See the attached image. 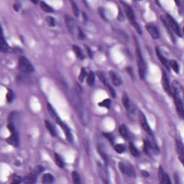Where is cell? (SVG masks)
<instances>
[{
    "instance_id": "obj_1",
    "label": "cell",
    "mask_w": 184,
    "mask_h": 184,
    "mask_svg": "<svg viewBox=\"0 0 184 184\" xmlns=\"http://www.w3.org/2000/svg\"><path fill=\"white\" fill-rule=\"evenodd\" d=\"M136 58H137V67H138V72L139 76L141 79H143L145 78V64L144 60H143V56H142L141 50H140V47L138 45L136 46Z\"/></svg>"
},
{
    "instance_id": "obj_2",
    "label": "cell",
    "mask_w": 184,
    "mask_h": 184,
    "mask_svg": "<svg viewBox=\"0 0 184 184\" xmlns=\"http://www.w3.org/2000/svg\"><path fill=\"white\" fill-rule=\"evenodd\" d=\"M73 102H74V105H75L77 111L79 113L80 116H81V119H82V122L85 124L86 122H87V115L86 114L85 107L84 106V104H82L81 101L80 100L79 96L77 94H74L72 96Z\"/></svg>"
},
{
    "instance_id": "obj_3",
    "label": "cell",
    "mask_w": 184,
    "mask_h": 184,
    "mask_svg": "<svg viewBox=\"0 0 184 184\" xmlns=\"http://www.w3.org/2000/svg\"><path fill=\"white\" fill-rule=\"evenodd\" d=\"M18 69L22 73H32L34 71V67L27 58L21 56L18 61Z\"/></svg>"
},
{
    "instance_id": "obj_4",
    "label": "cell",
    "mask_w": 184,
    "mask_h": 184,
    "mask_svg": "<svg viewBox=\"0 0 184 184\" xmlns=\"http://www.w3.org/2000/svg\"><path fill=\"white\" fill-rule=\"evenodd\" d=\"M119 170L123 174L128 175L130 177L135 176V171L132 165L130 163H126L124 162H119L118 164Z\"/></svg>"
},
{
    "instance_id": "obj_5",
    "label": "cell",
    "mask_w": 184,
    "mask_h": 184,
    "mask_svg": "<svg viewBox=\"0 0 184 184\" xmlns=\"http://www.w3.org/2000/svg\"><path fill=\"white\" fill-rule=\"evenodd\" d=\"M165 19H166L167 22H168V26L171 28V29H172L173 31L178 36H179V37H182L181 28H180L179 25H178V24L177 23L176 21L174 19V18H173L170 15H166V17H165Z\"/></svg>"
},
{
    "instance_id": "obj_6",
    "label": "cell",
    "mask_w": 184,
    "mask_h": 184,
    "mask_svg": "<svg viewBox=\"0 0 184 184\" xmlns=\"http://www.w3.org/2000/svg\"><path fill=\"white\" fill-rule=\"evenodd\" d=\"M172 96L173 97L178 115L181 119H183V104L182 99L180 97V96L175 94H173Z\"/></svg>"
},
{
    "instance_id": "obj_7",
    "label": "cell",
    "mask_w": 184,
    "mask_h": 184,
    "mask_svg": "<svg viewBox=\"0 0 184 184\" xmlns=\"http://www.w3.org/2000/svg\"><path fill=\"white\" fill-rule=\"evenodd\" d=\"M139 119H140V124H141L142 127H143V130L147 133V134H152L153 132H152V130L150 129V126L148 124V122H147V119H146L145 116L144 114L142 112H139Z\"/></svg>"
},
{
    "instance_id": "obj_8",
    "label": "cell",
    "mask_w": 184,
    "mask_h": 184,
    "mask_svg": "<svg viewBox=\"0 0 184 184\" xmlns=\"http://www.w3.org/2000/svg\"><path fill=\"white\" fill-rule=\"evenodd\" d=\"M65 21H66V24L67 27H68L70 33L73 35H74V33H76L77 27L74 19H73L70 15H66L65 16Z\"/></svg>"
},
{
    "instance_id": "obj_9",
    "label": "cell",
    "mask_w": 184,
    "mask_h": 184,
    "mask_svg": "<svg viewBox=\"0 0 184 184\" xmlns=\"http://www.w3.org/2000/svg\"><path fill=\"white\" fill-rule=\"evenodd\" d=\"M56 123H57L58 124H59L60 128L62 129L63 131L64 132V134H65L66 137V140H68L69 143H71V142L73 141V135L72 134H71V130H70V129L68 128V126H67L64 122H63L61 119L58 121Z\"/></svg>"
},
{
    "instance_id": "obj_10",
    "label": "cell",
    "mask_w": 184,
    "mask_h": 184,
    "mask_svg": "<svg viewBox=\"0 0 184 184\" xmlns=\"http://www.w3.org/2000/svg\"><path fill=\"white\" fill-rule=\"evenodd\" d=\"M162 84H163V86L164 90L168 94L169 96H172L173 94V91H172V88H171V86H170V83H169V80H168V76H167L166 74L164 71H163V76H162Z\"/></svg>"
},
{
    "instance_id": "obj_11",
    "label": "cell",
    "mask_w": 184,
    "mask_h": 184,
    "mask_svg": "<svg viewBox=\"0 0 184 184\" xmlns=\"http://www.w3.org/2000/svg\"><path fill=\"white\" fill-rule=\"evenodd\" d=\"M122 3L123 4V6H124V12H125V15L127 16V17L128 18V19L130 20V22H131L132 25H133L134 23H135V18H134V12H133L132 9L131 8V7L130 5H127L124 2H122Z\"/></svg>"
},
{
    "instance_id": "obj_12",
    "label": "cell",
    "mask_w": 184,
    "mask_h": 184,
    "mask_svg": "<svg viewBox=\"0 0 184 184\" xmlns=\"http://www.w3.org/2000/svg\"><path fill=\"white\" fill-rule=\"evenodd\" d=\"M6 142L10 145H12L13 147H17L19 146V135L18 132H14L11 134V135L6 140Z\"/></svg>"
},
{
    "instance_id": "obj_13",
    "label": "cell",
    "mask_w": 184,
    "mask_h": 184,
    "mask_svg": "<svg viewBox=\"0 0 184 184\" xmlns=\"http://www.w3.org/2000/svg\"><path fill=\"white\" fill-rule=\"evenodd\" d=\"M122 103H123V105H124L126 110H127L131 114L134 113V107H133V105H132L131 102H130V99L128 98V96L125 93H124V94L122 96Z\"/></svg>"
},
{
    "instance_id": "obj_14",
    "label": "cell",
    "mask_w": 184,
    "mask_h": 184,
    "mask_svg": "<svg viewBox=\"0 0 184 184\" xmlns=\"http://www.w3.org/2000/svg\"><path fill=\"white\" fill-rule=\"evenodd\" d=\"M0 50L2 53H13V49L11 48L8 43H7L5 40V37H4L3 35H2V37H1V42H0Z\"/></svg>"
},
{
    "instance_id": "obj_15",
    "label": "cell",
    "mask_w": 184,
    "mask_h": 184,
    "mask_svg": "<svg viewBox=\"0 0 184 184\" xmlns=\"http://www.w3.org/2000/svg\"><path fill=\"white\" fill-rule=\"evenodd\" d=\"M146 29H147V31L148 32L149 34L152 37L153 39H158L160 37V33L159 31H158V29H157L155 27L153 26V25H147L145 26Z\"/></svg>"
},
{
    "instance_id": "obj_16",
    "label": "cell",
    "mask_w": 184,
    "mask_h": 184,
    "mask_svg": "<svg viewBox=\"0 0 184 184\" xmlns=\"http://www.w3.org/2000/svg\"><path fill=\"white\" fill-rule=\"evenodd\" d=\"M98 171H99V175H100L102 181L105 183H109V178H108L107 171L105 169L104 167L102 165H101L100 163L98 164Z\"/></svg>"
},
{
    "instance_id": "obj_17",
    "label": "cell",
    "mask_w": 184,
    "mask_h": 184,
    "mask_svg": "<svg viewBox=\"0 0 184 184\" xmlns=\"http://www.w3.org/2000/svg\"><path fill=\"white\" fill-rule=\"evenodd\" d=\"M175 145H176L177 153L179 155V160L182 163H183V157H184V148L183 143L180 140H176L175 141Z\"/></svg>"
},
{
    "instance_id": "obj_18",
    "label": "cell",
    "mask_w": 184,
    "mask_h": 184,
    "mask_svg": "<svg viewBox=\"0 0 184 184\" xmlns=\"http://www.w3.org/2000/svg\"><path fill=\"white\" fill-rule=\"evenodd\" d=\"M109 76H110L111 80H112V82L115 86H119V85L122 84V79H121L120 77L116 73H115L114 71H109Z\"/></svg>"
},
{
    "instance_id": "obj_19",
    "label": "cell",
    "mask_w": 184,
    "mask_h": 184,
    "mask_svg": "<svg viewBox=\"0 0 184 184\" xmlns=\"http://www.w3.org/2000/svg\"><path fill=\"white\" fill-rule=\"evenodd\" d=\"M37 175H35L34 173H30L29 175H26L25 177H24L22 178V182L24 183H27V184H32V183H35L37 181Z\"/></svg>"
},
{
    "instance_id": "obj_20",
    "label": "cell",
    "mask_w": 184,
    "mask_h": 184,
    "mask_svg": "<svg viewBox=\"0 0 184 184\" xmlns=\"http://www.w3.org/2000/svg\"><path fill=\"white\" fill-rule=\"evenodd\" d=\"M155 50H156V54H157V56H158V59L160 60V61H161V63H162L163 65L165 67V68H167V69L169 71L170 70V66H169V62L168 61V60H167L166 58H165V57H164L163 56L162 54H161V52L160 51L159 49L157 48L156 49H155Z\"/></svg>"
},
{
    "instance_id": "obj_21",
    "label": "cell",
    "mask_w": 184,
    "mask_h": 184,
    "mask_svg": "<svg viewBox=\"0 0 184 184\" xmlns=\"http://www.w3.org/2000/svg\"><path fill=\"white\" fill-rule=\"evenodd\" d=\"M47 109H48V111L49 114H50V116H51L55 121H56V122H57L58 121L60 120V119L58 116V115L57 112H56V110L54 109L53 106H52L50 103L47 104Z\"/></svg>"
},
{
    "instance_id": "obj_22",
    "label": "cell",
    "mask_w": 184,
    "mask_h": 184,
    "mask_svg": "<svg viewBox=\"0 0 184 184\" xmlns=\"http://www.w3.org/2000/svg\"><path fill=\"white\" fill-rule=\"evenodd\" d=\"M182 89L183 87L181 83L177 81H174L173 82V94L180 96V94L182 92Z\"/></svg>"
},
{
    "instance_id": "obj_23",
    "label": "cell",
    "mask_w": 184,
    "mask_h": 184,
    "mask_svg": "<svg viewBox=\"0 0 184 184\" xmlns=\"http://www.w3.org/2000/svg\"><path fill=\"white\" fill-rule=\"evenodd\" d=\"M54 182V177L52 174L50 173H45L43 175V179H42V183H43L48 184L52 183Z\"/></svg>"
},
{
    "instance_id": "obj_24",
    "label": "cell",
    "mask_w": 184,
    "mask_h": 184,
    "mask_svg": "<svg viewBox=\"0 0 184 184\" xmlns=\"http://www.w3.org/2000/svg\"><path fill=\"white\" fill-rule=\"evenodd\" d=\"M45 125L46 129L48 130V132L52 136H53V137L56 136V129L48 120H45Z\"/></svg>"
},
{
    "instance_id": "obj_25",
    "label": "cell",
    "mask_w": 184,
    "mask_h": 184,
    "mask_svg": "<svg viewBox=\"0 0 184 184\" xmlns=\"http://www.w3.org/2000/svg\"><path fill=\"white\" fill-rule=\"evenodd\" d=\"M95 82V74L93 71H90L88 74L87 75L86 78V84H88L89 86H92L94 84Z\"/></svg>"
},
{
    "instance_id": "obj_26",
    "label": "cell",
    "mask_w": 184,
    "mask_h": 184,
    "mask_svg": "<svg viewBox=\"0 0 184 184\" xmlns=\"http://www.w3.org/2000/svg\"><path fill=\"white\" fill-rule=\"evenodd\" d=\"M119 132L120 134V135L124 137V138L127 139L128 137V130H127V127H126V126L124 124H122L121 125H119Z\"/></svg>"
},
{
    "instance_id": "obj_27",
    "label": "cell",
    "mask_w": 184,
    "mask_h": 184,
    "mask_svg": "<svg viewBox=\"0 0 184 184\" xmlns=\"http://www.w3.org/2000/svg\"><path fill=\"white\" fill-rule=\"evenodd\" d=\"M55 162H56V165L58 167H59L60 168H64V161L63 160V158L57 154V153H55Z\"/></svg>"
},
{
    "instance_id": "obj_28",
    "label": "cell",
    "mask_w": 184,
    "mask_h": 184,
    "mask_svg": "<svg viewBox=\"0 0 184 184\" xmlns=\"http://www.w3.org/2000/svg\"><path fill=\"white\" fill-rule=\"evenodd\" d=\"M40 7L45 12H47V13H51V12H54V10H53V9L51 7H50L48 4L43 2V1L40 2Z\"/></svg>"
},
{
    "instance_id": "obj_29",
    "label": "cell",
    "mask_w": 184,
    "mask_h": 184,
    "mask_svg": "<svg viewBox=\"0 0 184 184\" xmlns=\"http://www.w3.org/2000/svg\"><path fill=\"white\" fill-rule=\"evenodd\" d=\"M73 50H74V53H75V54L76 55L77 58H78V59H80V60H84V54H83L81 50L80 49V48L78 47V45H73Z\"/></svg>"
},
{
    "instance_id": "obj_30",
    "label": "cell",
    "mask_w": 184,
    "mask_h": 184,
    "mask_svg": "<svg viewBox=\"0 0 184 184\" xmlns=\"http://www.w3.org/2000/svg\"><path fill=\"white\" fill-rule=\"evenodd\" d=\"M129 150H130V153H131L132 155L134 157H138L140 155V153L137 150V149L136 148L135 146L132 144V143H130L129 144Z\"/></svg>"
},
{
    "instance_id": "obj_31",
    "label": "cell",
    "mask_w": 184,
    "mask_h": 184,
    "mask_svg": "<svg viewBox=\"0 0 184 184\" xmlns=\"http://www.w3.org/2000/svg\"><path fill=\"white\" fill-rule=\"evenodd\" d=\"M169 66H171L173 68L174 71L176 74H179V65L177 63L176 60H171L169 61Z\"/></svg>"
},
{
    "instance_id": "obj_32",
    "label": "cell",
    "mask_w": 184,
    "mask_h": 184,
    "mask_svg": "<svg viewBox=\"0 0 184 184\" xmlns=\"http://www.w3.org/2000/svg\"><path fill=\"white\" fill-rule=\"evenodd\" d=\"M71 176L73 178V182L76 184H80L81 183V177H80L79 174L76 172V171H73L71 173Z\"/></svg>"
},
{
    "instance_id": "obj_33",
    "label": "cell",
    "mask_w": 184,
    "mask_h": 184,
    "mask_svg": "<svg viewBox=\"0 0 184 184\" xmlns=\"http://www.w3.org/2000/svg\"><path fill=\"white\" fill-rule=\"evenodd\" d=\"M111 100L109 99H104V101H102V102H99L98 104L99 106H102V107H105L106 109H109L111 107Z\"/></svg>"
},
{
    "instance_id": "obj_34",
    "label": "cell",
    "mask_w": 184,
    "mask_h": 184,
    "mask_svg": "<svg viewBox=\"0 0 184 184\" xmlns=\"http://www.w3.org/2000/svg\"><path fill=\"white\" fill-rule=\"evenodd\" d=\"M46 25L49 27H54L56 25V20L51 16H48L45 17Z\"/></svg>"
},
{
    "instance_id": "obj_35",
    "label": "cell",
    "mask_w": 184,
    "mask_h": 184,
    "mask_svg": "<svg viewBox=\"0 0 184 184\" xmlns=\"http://www.w3.org/2000/svg\"><path fill=\"white\" fill-rule=\"evenodd\" d=\"M71 6H72V10H73V12H74V15H75L76 17H78L79 16V13H80L79 9H78V6H77L76 2H74V1H71Z\"/></svg>"
},
{
    "instance_id": "obj_36",
    "label": "cell",
    "mask_w": 184,
    "mask_h": 184,
    "mask_svg": "<svg viewBox=\"0 0 184 184\" xmlns=\"http://www.w3.org/2000/svg\"><path fill=\"white\" fill-rule=\"evenodd\" d=\"M97 151L99 152V153L100 154L101 157H102V159L105 161V163H107V156H106V153H105L104 150H103V148H102L101 146H98Z\"/></svg>"
},
{
    "instance_id": "obj_37",
    "label": "cell",
    "mask_w": 184,
    "mask_h": 184,
    "mask_svg": "<svg viewBox=\"0 0 184 184\" xmlns=\"http://www.w3.org/2000/svg\"><path fill=\"white\" fill-rule=\"evenodd\" d=\"M114 150L119 154H121V153H123L124 152L125 147H124V145L117 144L114 146Z\"/></svg>"
},
{
    "instance_id": "obj_38",
    "label": "cell",
    "mask_w": 184,
    "mask_h": 184,
    "mask_svg": "<svg viewBox=\"0 0 184 184\" xmlns=\"http://www.w3.org/2000/svg\"><path fill=\"white\" fill-rule=\"evenodd\" d=\"M96 74H97L98 77H99V80L101 81V82H102L104 85H105V86L107 85L106 77H105L104 74L102 71H97V72H96Z\"/></svg>"
},
{
    "instance_id": "obj_39",
    "label": "cell",
    "mask_w": 184,
    "mask_h": 184,
    "mask_svg": "<svg viewBox=\"0 0 184 184\" xmlns=\"http://www.w3.org/2000/svg\"><path fill=\"white\" fill-rule=\"evenodd\" d=\"M86 76H87L86 71L85 68H82L81 70V72H80L79 76H78V79H79V81H81V82H83L84 80V78L86 77Z\"/></svg>"
},
{
    "instance_id": "obj_40",
    "label": "cell",
    "mask_w": 184,
    "mask_h": 184,
    "mask_svg": "<svg viewBox=\"0 0 184 184\" xmlns=\"http://www.w3.org/2000/svg\"><path fill=\"white\" fill-rule=\"evenodd\" d=\"M43 171H44V168H43V167L41 166V165H38V166H36L35 168L33 169V171H32V173H34L35 175H38L39 174H40V173L43 172Z\"/></svg>"
},
{
    "instance_id": "obj_41",
    "label": "cell",
    "mask_w": 184,
    "mask_h": 184,
    "mask_svg": "<svg viewBox=\"0 0 184 184\" xmlns=\"http://www.w3.org/2000/svg\"><path fill=\"white\" fill-rule=\"evenodd\" d=\"M6 98H7V102H9V103H10V102H12V101H13L14 94L12 91H11L10 89L8 90V92L7 93V95H6Z\"/></svg>"
},
{
    "instance_id": "obj_42",
    "label": "cell",
    "mask_w": 184,
    "mask_h": 184,
    "mask_svg": "<svg viewBox=\"0 0 184 184\" xmlns=\"http://www.w3.org/2000/svg\"><path fill=\"white\" fill-rule=\"evenodd\" d=\"M21 182H22V179L21 178L20 176H19V175H15V174H14V175H12V183L18 184V183H20Z\"/></svg>"
},
{
    "instance_id": "obj_43",
    "label": "cell",
    "mask_w": 184,
    "mask_h": 184,
    "mask_svg": "<svg viewBox=\"0 0 184 184\" xmlns=\"http://www.w3.org/2000/svg\"><path fill=\"white\" fill-rule=\"evenodd\" d=\"M161 183H163V184H171V180H170L168 174L164 173L163 178L162 181H161Z\"/></svg>"
},
{
    "instance_id": "obj_44",
    "label": "cell",
    "mask_w": 184,
    "mask_h": 184,
    "mask_svg": "<svg viewBox=\"0 0 184 184\" xmlns=\"http://www.w3.org/2000/svg\"><path fill=\"white\" fill-rule=\"evenodd\" d=\"M106 86H107L108 89H109V94H110V95L112 96V97L114 98V99H115V98L116 97V92H115V90L108 84L107 85H106Z\"/></svg>"
},
{
    "instance_id": "obj_45",
    "label": "cell",
    "mask_w": 184,
    "mask_h": 184,
    "mask_svg": "<svg viewBox=\"0 0 184 184\" xmlns=\"http://www.w3.org/2000/svg\"><path fill=\"white\" fill-rule=\"evenodd\" d=\"M103 135L109 140L111 144H114V137L111 133H103Z\"/></svg>"
},
{
    "instance_id": "obj_46",
    "label": "cell",
    "mask_w": 184,
    "mask_h": 184,
    "mask_svg": "<svg viewBox=\"0 0 184 184\" xmlns=\"http://www.w3.org/2000/svg\"><path fill=\"white\" fill-rule=\"evenodd\" d=\"M164 173H164L163 169L162 166H159V168H158V178H159V180H160V182H161V181L163 180V178Z\"/></svg>"
},
{
    "instance_id": "obj_47",
    "label": "cell",
    "mask_w": 184,
    "mask_h": 184,
    "mask_svg": "<svg viewBox=\"0 0 184 184\" xmlns=\"http://www.w3.org/2000/svg\"><path fill=\"white\" fill-rule=\"evenodd\" d=\"M84 47H85V49L86 50L87 52V54H88V56H89V58L91 59L93 58V53H92V51H91V50L90 49V48L88 47V45H84Z\"/></svg>"
},
{
    "instance_id": "obj_48",
    "label": "cell",
    "mask_w": 184,
    "mask_h": 184,
    "mask_svg": "<svg viewBox=\"0 0 184 184\" xmlns=\"http://www.w3.org/2000/svg\"><path fill=\"white\" fill-rule=\"evenodd\" d=\"M133 26H134V27L135 28L136 31L137 32V33H139L140 35H142V29H141V27H140V25H138V23H137V22H135V23L133 24Z\"/></svg>"
},
{
    "instance_id": "obj_49",
    "label": "cell",
    "mask_w": 184,
    "mask_h": 184,
    "mask_svg": "<svg viewBox=\"0 0 184 184\" xmlns=\"http://www.w3.org/2000/svg\"><path fill=\"white\" fill-rule=\"evenodd\" d=\"M78 37H79L80 39L85 38V34H84V33L83 32L82 29L79 27H78Z\"/></svg>"
},
{
    "instance_id": "obj_50",
    "label": "cell",
    "mask_w": 184,
    "mask_h": 184,
    "mask_svg": "<svg viewBox=\"0 0 184 184\" xmlns=\"http://www.w3.org/2000/svg\"><path fill=\"white\" fill-rule=\"evenodd\" d=\"M118 20L120 21V22H122L124 21V16H123V14H122V10H120V8H119V12H118Z\"/></svg>"
},
{
    "instance_id": "obj_51",
    "label": "cell",
    "mask_w": 184,
    "mask_h": 184,
    "mask_svg": "<svg viewBox=\"0 0 184 184\" xmlns=\"http://www.w3.org/2000/svg\"><path fill=\"white\" fill-rule=\"evenodd\" d=\"M13 8H14V9H15V10L16 11V12H18V11H19V8H20V5H19V4L16 3V4H15V5H13Z\"/></svg>"
},
{
    "instance_id": "obj_52",
    "label": "cell",
    "mask_w": 184,
    "mask_h": 184,
    "mask_svg": "<svg viewBox=\"0 0 184 184\" xmlns=\"http://www.w3.org/2000/svg\"><path fill=\"white\" fill-rule=\"evenodd\" d=\"M127 71L129 73V74H130L132 77L133 76V73H132V68L128 67V68H127Z\"/></svg>"
},
{
    "instance_id": "obj_53",
    "label": "cell",
    "mask_w": 184,
    "mask_h": 184,
    "mask_svg": "<svg viewBox=\"0 0 184 184\" xmlns=\"http://www.w3.org/2000/svg\"><path fill=\"white\" fill-rule=\"evenodd\" d=\"M141 173H142V175H143V176H145V177H148L149 176V173L147 172V171H142Z\"/></svg>"
}]
</instances>
